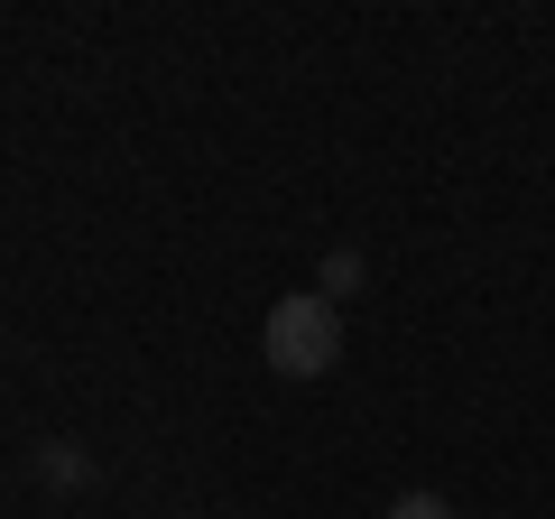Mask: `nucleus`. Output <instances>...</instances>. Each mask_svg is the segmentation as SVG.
Masks as SVG:
<instances>
[{"instance_id": "obj_2", "label": "nucleus", "mask_w": 555, "mask_h": 519, "mask_svg": "<svg viewBox=\"0 0 555 519\" xmlns=\"http://www.w3.org/2000/svg\"><path fill=\"white\" fill-rule=\"evenodd\" d=\"M28 473L56 482V492H83V482H93V455H83V445H65V436H47V445H28Z\"/></svg>"}, {"instance_id": "obj_4", "label": "nucleus", "mask_w": 555, "mask_h": 519, "mask_svg": "<svg viewBox=\"0 0 555 519\" xmlns=\"http://www.w3.org/2000/svg\"><path fill=\"white\" fill-rule=\"evenodd\" d=\"M389 519H463V510H454L444 492H398V501H389Z\"/></svg>"}, {"instance_id": "obj_3", "label": "nucleus", "mask_w": 555, "mask_h": 519, "mask_svg": "<svg viewBox=\"0 0 555 519\" xmlns=\"http://www.w3.org/2000/svg\"><path fill=\"white\" fill-rule=\"evenodd\" d=\"M361 279H371V260H361V251H324L315 298H361Z\"/></svg>"}, {"instance_id": "obj_1", "label": "nucleus", "mask_w": 555, "mask_h": 519, "mask_svg": "<svg viewBox=\"0 0 555 519\" xmlns=\"http://www.w3.org/2000/svg\"><path fill=\"white\" fill-rule=\"evenodd\" d=\"M259 353H269L278 380H324L343 362V316L334 298H315V288H297V298L269 306V334H259Z\"/></svg>"}]
</instances>
